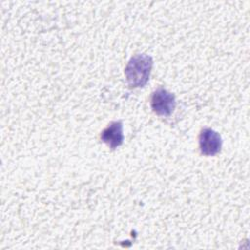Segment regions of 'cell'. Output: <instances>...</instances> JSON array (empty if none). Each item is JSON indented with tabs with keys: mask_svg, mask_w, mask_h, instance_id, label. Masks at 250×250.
Masks as SVG:
<instances>
[{
	"mask_svg": "<svg viewBox=\"0 0 250 250\" xmlns=\"http://www.w3.org/2000/svg\"><path fill=\"white\" fill-rule=\"evenodd\" d=\"M152 64V58L146 54L133 56L124 70L128 85L131 88L144 87L149 79Z\"/></svg>",
	"mask_w": 250,
	"mask_h": 250,
	"instance_id": "1",
	"label": "cell"
},
{
	"mask_svg": "<svg viewBox=\"0 0 250 250\" xmlns=\"http://www.w3.org/2000/svg\"><path fill=\"white\" fill-rule=\"evenodd\" d=\"M199 149L203 155L213 156L220 152L222 148V138L220 134L211 128H203L200 131Z\"/></svg>",
	"mask_w": 250,
	"mask_h": 250,
	"instance_id": "3",
	"label": "cell"
},
{
	"mask_svg": "<svg viewBox=\"0 0 250 250\" xmlns=\"http://www.w3.org/2000/svg\"><path fill=\"white\" fill-rule=\"evenodd\" d=\"M101 140L111 149L120 146L124 141L122 121H113L101 133Z\"/></svg>",
	"mask_w": 250,
	"mask_h": 250,
	"instance_id": "4",
	"label": "cell"
},
{
	"mask_svg": "<svg viewBox=\"0 0 250 250\" xmlns=\"http://www.w3.org/2000/svg\"><path fill=\"white\" fill-rule=\"evenodd\" d=\"M150 106L157 115L169 116L176 106L175 95L164 88H158L151 95Z\"/></svg>",
	"mask_w": 250,
	"mask_h": 250,
	"instance_id": "2",
	"label": "cell"
}]
</instances>
